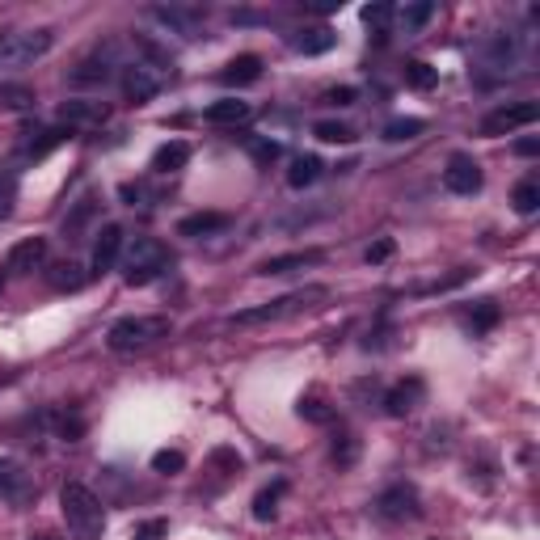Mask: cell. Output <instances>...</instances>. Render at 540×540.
<instances>
[{
	"instance_id": "cell-13",
	"label": "cell",
	"mask_w": 540,
	"mask_h": 540,
	"mask_svg": "<svg viewBox=\"0 0 540 540\" xmlns=\"http://www.w3.org/2000/svg\"><path fill=\"white\" fill-rule=\"evenodd\" d=\"M43 262H47V236H25V241H17V246L9 249L5 270H13V275H30V270H38Z\"/></svg>"
},
{
	"instance_id": "cell-40",
	"label": "cell",
	"mask_w": 540,
	"mask_h": 540,
	"mask_svg": "<svg viewBox=\"0 0 540 540\" xmlns=\"http://www.w3.org/2000/svg\"><path fill=\"white\" fill-rule=\"evenodd\" d=\"M165 532H169L165 519H144V524H135V540H160Z\"/></svg>"
},
{
	"instance_id": "cell-9",
	"label": "cell",
	"mask_w": 540,
	"mask_h": 540,
	"mask_svg": "<svg viewBox=\"0 0 540 540\" xmlns=\"http://www.w3.org/2000/svg\"><path fill=\"white\" fill-rule=\"evenodd\" d=\"M376 516L389 519V524L414 519L418 516V490H414V486H405V481H397V486L381 490V498H376Z\"/></svg>"
},
{
	"instance_id": "cell-24",
	"label": "cell",
	"mask_w": 540,
	"mask_h": 540,
	"mask_svg": "<svg viewBox=\"0 0 540 540\" xmlns=\"http://www.w3.org/2000/svg\"><path fill=\"white\" fill-rule=\"evenodd\" d=\"M63 144V131H38V140L30 135V140H22V148H17V160H43L47 152H55V148Z\"/></svg>"
},
{
	"instance_id": "cell-8",
	"label": "cell",
	"mask_w": 540,
	"mask_h": 540,
	"mask_svg": "<svg viewBox=\"0 0 540 540\" xmlns=\"http://www.w3.org/2000/svg\"><path fill=\"white\" fill-rule=\"evenodd\" d=\"M111 119V106L98 98H68L60 101V123L72 127V131H93V127H101Z\"/></svg>"
},
{
	"instance_id": "cell-18",
	"label": "cell",
	"mask_w": 540,
	"mask_h": 540,
	"mask_svg": "<svg viewBox=\"0 0 540 540\" xmlns=\"http://www.w3.org/2000/svg\"><path fill=\"white\" fill-rule=\"evenodd\" d=\"M114 76V55H111V47L106 51H98V55H89L81 68L72 72V85H106Z\"/></svg>"
},
{
	"instance_id": "cell-1",
	"label": "cell",
	"mask_w": 540,
	"mask_h": 540,
	"mask_svg": "<svg viewBox=\"0 0 540 540\" xmlns=\"http://www.w3.org/2000/svg\"><path fill=\"white\" fill-rule=\"evenodd\" d=\"M60 511H63V524H68L72 540H101V532H106V506H101V498L89 486L63 481Z\"/></svg>"
},
{
	"instance_id": "cell-17",
	"label": "cell",
	"mask_w": 540,
	"mask_h": 540,
	"mask_svg": "<svg viewBox=\"0 0 540 540\" xmlns=\"http://www.w3.org/2000/svg\"><path fill=\"white\" fill-rule=\"evenodd\" d=\"M224 228H233V216H224V211H195V216L178 220V236H216Z\"/></svg>"
},
{
	"instance_id": "cell-29",
	"label": "cell",
	"mask_w": 540,
	"mask_h": 540,
	"mask_svg": "<svg viewBox=\"0 0 540 540\" xmlns=\"http://www.w3.org/2000/svg\"><path fill=\"white\" fill-rule=\"evenodd\" d=\"M405 85L418 89V93H427V89L439 85V68H430L427 60H410L405 63Z\"/></svg>"
},
{
	"instance_id": "cell-35",
	"label": "cell",
	"mask_w": 540,
	"mask_h": 540,
	"mask_svg": "<svg viewBox=\"0 0 540 540\" xmlns=\"http://www.w3.org/2000/svg\"><path fill=\"white\" fill-rule=\"evenodd\" d=\"M313 135H317L321 144H351V140H355V131H351V127H346V123H333V119L317 123V127H313Z\"/></svg>"
},
{
	"instance_id": "cell-3",
	"label": "cell",
	"mask_w": 540,
	"mask_h": 540,
	"mask_svg": "<svg viewBox=\"0 0 540 540\" xmlns=\"http://www.w3.org/2000/svg\"><path fill=\"white\" fill-rule=\"evenodd\" d=\"M169 270V249L160 246L157 236H135L123 254V279L131 287H148L152 279H160Z\"/></svg>"
},
{
	"instance_id": "cell-32",
	"label": "cell",
	"mask_w": 540,
	"mask_h": 540,
	"mask_svg": "<svg viewBox=\"0 0 540 540\" xmlns=\"http://www.w3.org/2000/svg\"><path fill=\"white\" fill-rule=\"evenodd\" d=\"M279 498H283V481L258 490V498H254V519H258V524H270V519L279 516Z\"/></svg>"
},
{
	"instance_id": "cell-7",
	"label": "cell",
	"mask_w": 540,
	"mask_h": 540,
	"mask_svg": "<svg viewBox=\"0 0 540 540\" xmlns=\"http://www.w3.org/2000/svg\"><path fill=\"white\" fill-rule=\"evenodd\" d=\"M540 119V106L536 101H516V106H498L481 119V135H511L519 127H532Z\"/></svg>"
},
{
	"instance_id": "cell-33",
	"label": "cell",
	"mask_w": 540,
	"mask_h": 540,
	"mask_svg": "<svg viewBox=\"0 0 540 540\" xmlns=\"http://www.w3.org/2000/svg\"><path fill=\"white\" fill-rule=\"evenodd\" d=\"M511 203H516L519 216H532V211L540 207V182H532V178H528V182H519L516 195H511Z\"/></svg>"
},
{
	"instance_id": "cell-28",
	"label": "cell",
	"mask_w": 540,
	"mask_h": 540,
	"mask_svg": "<svg viewBox=\"0 0 540 540\" xmlns=\"http://www.w3.org/2000/svg\"><path fill=\"white\" fill-rule=\"evenodd\" d=\"M47 279L55 292H76V287H85V270L76 266V262H55Z\"/></svg>"
},
{
	"instance_id": "cell-42",
	"label": "cell",
	"mask_w": 540,
	"mask_h": 540,
	"mask_svg": "<svg viewBox=\"0 0 540 540\" xmlns=\"http://www.w3.org/2000/svg\"><path fill=\"white\" fill-rule=\"evenodd\" d=\"M355 98H359V93H355L351 85H338V89H330V93H325L321 101H325V106H351Z\"/></svg>"
},
{
	"instance_id": "cell-16",
	"label": "cell",
	"mask_w": 540,
	"mask_h": 540,
	"mask_svg": "<svg viewBox=\"0 0 540 540\" xmlns=\"http://www.w3.org/2000/svg\"><path fill=\"white\" fill-rule=\"evenodd\" d=\"M254 119V106L241 98H224V101H211L207 111H203V123L211 127H241Z\"/></svg>"
},
{
	"instance_id": "cell-4",
	"label": "cell",
	"mask_w": 540,
	"mask_h": 540,
	"mask_svg": "<svg viewBox=\"0 0 540 540\" xmlns=\"http://www.w3.org/2000/svg\"><path fill=\"white\" fill-rule=\"evenodd\" d=\"M165 333H169V317H123L111 325L106 342L119 355H131V351H144V346L160 342Z\"/></svg>"
},
{
	"instance_id": "cell-30",
	"label": "cell",
	"mask_w": 540,
	"mask_h": 540,
	"mask_svg": "<svg viewBox=\"0 0 540 540\" xmlns=\"http://www.w3.org/2000/svg\"><path fill=\"white\" fill-rule=\"evenodd\" d=\"M422 131H427V119H389L381 135L389 144H405V140H418Z\"/></svg>"
},
{
	"instance_id": "cell-34",
	"label": "cell",
	"mask_w": 540,
	"mask_h": 540,
	"mask_svg": "<svg viewBox=\"0 0 540 540\" xmlns=\"http://www.w3.org/2000/svg\"><path fill=\"white\" fill-rule=\"evenodd\" d=\"M186 468V456L178 452V448H160L157 456H152V473H160V477H173V473H182Z\"/></svg>"
},
{
	"instance_id": "cell-22",
	"label": "cell",
	"mask_w": 540,
	"mask_h": 540,
	"mask_svg": "<svg viewBox=\"0 0 540 540\" xmlns=\"http://www.w3.org/2000/svg\"><path fill=\"white\" fill-rule=\"evenodd\" d=\"M295 414L304 418V422H313V427H330V422H333V405L325 401L317 389H313V393H304L300 401H295Z\"/></svg>"
},
{
	"instance_id": "cell-20",
	"label": "cell",
	"mask_w": 540,
	"mask_h": 540,
	"mask_svg": "<svg viewBox=\"0 0 540 540\" xmlns=\"http://www.w3.org/2000/svg\"><path fill=\"white\" fill-rule=\"evenodd\" d=\"M186 160H190V144H186V140H169V144H160L157 152H152V169L178 173V169H186Z\"/></svg>"
},
{
	"instance_id": "cell-45",
	"label": "cell",
	"mask_w": 540,
	"mask_h": 540,
	"mask_svg": "<svg viewBox=\"0 0 540 540\" xmlns=\"http://www.w3.org/2000/svg\"><path fill=\"white\" fill-rule=\"evenodd\" d=\"M5 93H13V89H0V98H5Z\"/></svg>"
},
{
	"instance_id": "cell-21",
	"label": "cell",
	"mask_w": 540,
	"mask_h": 540,
	"mask_svg": "<svg viewBox=\"0 0 540 540\" xmlns=\"http://www.w3.org/2000/svg\"><path fill=\"white\" fill-rule=\"evenodd\" d=\"M481 55L494 63V68H516L519 63V43L511 34H494L486 47H481Z\"/></svg>"
},
{
	"instance_id": "cell-14",
	"label": "cell",
	"mask_w": 540,
	"mask_h": 540,
	"mask_svg": "<svg viewBox=\"0 0 540 540\" xmlns=\"http://www.w3.org/2000/svg\"><path fill=\"white\" fill-rule=\"evenodd\" d=\"M0 498H9V503H30L34 498V477L17 460H0Z\"/></svg>"
},
{
	"instance_id": "cell-25",
	"label": "cell",
	"mask_w": 540,
	"mask_h": 540,
	"mask_svg": "<svg viewBox=\"0 0 540 540\" xmlns=\"http://www.w3.org/2000/svg\"><path fill=\"white\" fill-rule=\"evenodd\" d=\"M321 169H325V165H321V157H313V152H308V157H295L292 169H287V186H292V190H304V186H313L321 178Z\"/></svg>"
},
{
	"instance_id": "cell-12",
	"label": "cell",
	"mask_w": 540,
	"mask_h": 540,
	"mask_svg": "<svg viewBox=\"0 0 540 540\" xmlns=\"http://www.w3.org/2000/svg\"><path fill=\"white\" fill-rule=\"evenodd\" d=\"M123 246H127L123 224H106V228L98 233V241H93V270H98V275H106V270L119 266V258H123Z\"/></svg>"
},
{
	"instance_id": "cell-39",
	"label": "cell",
	"mask_w": 540,
	"mask_h": 540,
	"mask_svg": "<svg viewBox=\"0 0 540 540\" xmlns=\"http://www.w3.org/2000/svg\"><path fill=\"white\" fill-rule=\"evenodd\" d=\"M13 203H17V178H13V173H0V220L13 216Z\"/></svg>"
},
{
	"instance_id": "cell-5",
	"label": "cell",
	"mask_w": 540,
	"mask_h": 540,
	"mask_svg": "<svg viewBox=\"0 0 540 540\" xmlns=\"http://www.w3.org/2000/svg\"><path fill=\"white\" fill-rule=\"evenodd\" d=\"M308 300H325V287H304V292H287L279 300H266L258 308H241L228 317V325H266V321H279V317H292L295 308H308Z\"/></svg>"
},
{
	"instance_id": "cell-36",
	"label": "cell",
	"mask_w": 540,
	"mask_h": 540,
	"mask_svg": "<svg viewBox=\"0 0 540 540\" xmlns=\"http://www.w3.org/2000/svg\"><path fill=\"white\" fill-rule=\"evenodd\" d=\"M468 325H473L477 333L494 330V325H498V304H494V300H481V304H473V313H468Z\"/></svg>"
},
{
	"instance_id": "cell-19",
	"label": "cell",
	"mask_w": 540,
	"mask_h": 540,
	"mask_svg": "<svg viewBox=\"0 0 540 540\" xmlns=\"http://www.w3.org/2000/svg\"><path fill=\"white\" fill-rule=\"evenodd\" d=\"M224 85H254V81H262V60L258 55H236V60H228V68L220 72Z\"/></svg>"
},
{
	"instance_id": "cell-26",
	"label": "cell",
	"mask_w": 540,
	"mask_h": 540,
	"mask_svg": "<svg viewBox=\"0 0 540 540\" xmlns=\"http://www.w3.org/2000/svg\"><path fill=\"white\" fill-rule=\"evenodd\" d=\"M313 262H321L317 249H304V254H283V258H270L258 266V275H292V270L300 266H313Z\"/></svg>"
},
{
	"instance_id": "cell-6",
	"label": "cell",
	"mask_w": 540,
	"mask_h": 540,
	"mask_svg": "<svg viewBox=\"0 0 540 540\" xmlns=\"http://www.w3.org/2000/svg\"><path fill=\"white\" fill-rule=\"evenodd\" d=\"M165 89V68H157V63L148 60H135L123 68V93L127 101H135V106H144V101H152Z\"/></svg>"
},
{
	"instance_id": "cell-23",
	"label": "cell",
	"mask_w": 540,
	"mask_h": 540,
	"mask_svg": "<svg viewBox=\"0 0 540 540\" xmlns=\"http://www.w3.org/2000/svg\"><path fill=\"white\" fill-rule=\"evenodd\" d=\"M152 17L165 22L169 30H178V34L198 38V13L195 9H178V5H169V9H152Z\"/></svg>"
},
{
	"instance_id": "cell-37",
	"label": "cell",
	"mask_w": 540,
	"mask_h": 540,
	"mask_svg": "<svg viewBox=\"0 0 540 540\" xmlns=\"http://www.w3.org/2000/svg\"><path fill=\"white\" fill-rule=\"evenodd\" d=\"M330 456H333V465H338V468H351V465H355V456H359V439H355V435H338L333 448H330Z\"/></svg>"
},
{
	"instance_id": "cell-10",
	"label": "cell",
	"mask_w": 540,
	"mask_h": 540,
	"mask_svg": "<svg viewBox=\"0 0 540 540\" xmlns=\"http://www.w3.org/2000/svg\"><path fill=\"white\" fill-rule=\"evenodd\" d=\"M481 182H486V173H481V165L473 157H465V152H456V157L448 160V169H443V186H448L452 195H477Z\"/></svg>"
},
{
	"instance_id": "cell-43",
	"label": "cell",
	"mask_w": 540,
	"mask_h": 540,
	"mask_svg": "<svg viewBox=\"0 0 540 540\" xmlns=\"http://www.w3.org/2000/svg\"><path fill=\"white\" fill-rule=\"evenodd\" d=\"M516 152H519V157H536L540 140H532V135H528V140H516Z\"/></svg>"
},
{
	"instance_id": "cell-2",
	"label": "cell",
	"mask_w": 540,
	"mask_h": 540,
	"mask_svg": "<svg viewBox=\"0 0 540 540\" xmlns=\"http://www.w3.org/2000/svg\"><path fill=\"white\" fill-rule=\"evenodd\" d=\"M51 47H55V30H17V34H0V72L34 68Z\"/></svg>"
},
{
	"instance_id": "cell-44",
	"label": "cell",
	"mask_w": 540,
	"mask_h": 540,
	"mask_svg": "<svg viewBox=\"0 0 540 540\" xmlns=\"http://www.w3.org/2000/svg\"><path fill=\"white\" fill-rule=\"evenodd\" d=\"M0 292H5V270H0Z\"/></svg>"
},
{
	"instance_id": "cell-41",
	"label": "cell",
	"mask_w": 540,
	"mask_h": 540,
	"mask_svg": "<svg viewBox=\"0 0 540 540\" xmlns=\"http://www.w3.org/2000/svg\"><path fill=\"white\" fill-rule=\"evenodd\" d=\"M393 236H381V241H376V246H371L368 249V262H371V266H381V262H389V258H393Z\"/></svg>"
},
{
	"instance_id": "cell-38",
	"label": "cell",
	"mask_w": 540,
	"mask_h": 540,
	"mask_svg": "<svg viewBox=\"0 0 540 540\" xmlns=\"http://www.w3.org/2000/svg\"><path fill=\"white\" fill-rule=\"evenodd\" d=\"M393 13H397L393 5H368V9H363V22L384 38V30H389V22H393Z\"/></svg>"
},
{
	"instance_id": "cell-27",
	"label": "cell",
	"mask_w": 540,
	"mask_h": 540,
	"mask_svg": "<svg viewBox=\"0 0 540 540\" xmlns=\"http://www.w3.org/2000/svg\"><path fill=\"white\" fill-rule=\"evenodd\" d=\"M393 17H397V25H401L405 34H414V30H422V25H427L430 17H435V5H430V0H414V5L397 9Z\"/></svg>"
},
{
	"instance_id": "cell-15",
	"label": "cell",
	"mask_w": 540,
	"mask_h": 540,
	"mask_svg": "<svg viewBox=\"0 0 540 540\" xmlns=\"http://www.w3.org/2000/svg\"><path fill=\"white\" fill-rule=\"evenodd\" d=\"M287 47L300 51V55H325V51L338 47V34H333L330 25H304V30L287 34Z\"/></svg>"
},
{
	"instance_id": "cell-31",
	"label": "cell",
	"mask_w": 540,
	"mask_h": 540,
	"mask_svg": "<svg viewBox=\"0 0 540 540\" xmlns=\"http://www.w3.org/2000/svg\"><path fill=\"white\" fill-rule=\"evenodd\" d=\"M246 152L254 157V165H262V169H270L275 160H279V140H270V135H249L246 140Z\"/></svg>"
},
{
	"instance_id": "cell-11",
	"label": "cell",
	"mask_w": 540,
	"mask_h": 540,
	"mask_svg": "<svg viewBox=\"0 0 540 540\" xmlns=\"http://www.w3.org/2000/svg\"><path fill=\"white\" fill-rule=\"evenodd\" d=\"M422 401H427V384L418 381V376H405L401 384H393V389L384 393V414L405 418V414H414Z\"/></svg>"
}]
</instances>
